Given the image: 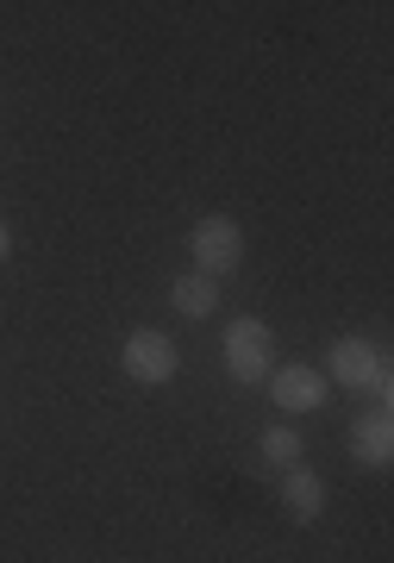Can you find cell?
I'll list each match as a JSON object with an SVG mask.
<instances>
[{
	"label": "cell",
	"instance_id": "obj_1",
	"mask_svg": "<svg viewBox=\"0 0 394 563\" xmlns=\"http://www.w3.org/2000/svg\"><path fill=\"white\" fill-rule=\"evenodd\" d=\"M226 369H232L238 383H263V376L276 369V339H270V325H256V320L226 325Z\"/></svg>",
	"mask_w": 394,
	"mask_h": 563
},
{
	"label": "cell",
	"instance_id": "obj_2",
	"mask_svg": "<svg viewBox=\"0 0 394 563\" xmlns=\"http://www.w3.org/2000/svg\"><path fill=\"white\" fill-rule=\"evenodd\" d=\"M188 251H195L200 276H226V269H238V257H244V232H238V220H226V213H207V220L195 225Z\"/></svg>",
	"mask_w": 394,
	"mask_h": 563
},
{
	"label": "cell",
	"instance_id": "obj_3",
	"mask_svg": "<svg viewBox=\"0 0 394 563\" xmlns=\"http://www.w3.org/2000/svg\"><path fill=\"white\" fill-rule=\"evenodd\" d=\"M125 376H132V383H169V376H176V344L163 339V332H132V339H125Z\"/></svg>",
	"mask_w": 394,
	"mask_h": 563
},
{
	"label": "cell",
	"instance_id": "obj_4",
	"mask_svg": "<svg viewBox=\"0 0 394 563\" xmlns=\"http://www.w3.org/2000/svg\"><path fill=\"white\" fill-rule=\"evenodd\" d=\"M326 376L319 369H307V363H295V369H270V395H276L282 413H314L319 401H326Z\"/></svg>",
	"mask_w": 394,
	"mask_h": 563
},
{
	"label": "cell",
	"instance_id": "obj_5",
	"mask_svg": "<svg viewBox=\"0 0 394 563\" xmlns=\"http://www.w3.org/2000/svg\"><path fill=\"white\" fill-rule=\"evenodd\" d=\"M326 363H332L326 383H344V388H370L375 376H382V351L363 344V339H338L332 351H326Z\"/></svg>",
	"mask_w": 394,
	"mask_h": 563
},
{
	"label": "cell",
	"instance_id": "obj_6",
	"mask_svg": "<svg viewBox=\"0 0 394 563\" xmlns=\"http://www.w3.org/2000/svg\"><path fill=\"white\" fill-rule=\"evenodd\" d=\"M282 507H288L295 520H319V514H326V483H319L314 470H288V476H282Z\"/></svg>",
	"mask_w": 394,
	"mask_h": 563
},
{
	"label": "cell",
	"instance_id": "obj_7",
	"mask_svg": "<svg viewBox=\"0 0 394 563\" xmlns=\"http://www.w3.org/2000/svg\"><path fill=\"white\" fill-rule=\"evenodd\" d=\"M351 451H357V463H370V470H382V463L394 457V426H388V413H370V420L351 432Z\"/></svg>",
	"mask_w": 394,
	"mask_h": 563
},
{
	"label": "cell",
	"instance_id": "obj_8",
	"mask_svg": "<svg viewBox=\"0 0 394 563\" xmlns=\"http://www.w3.org/2000/svg\"><path fill=\"white\" fill-rule=\"evenodd\" d=\"M169 301H176V313H188V320H207V313H219V282L214 276H182L176 288H169Z\"/></svg>",
	"mask_w": 394,
	"mask_h": 563
},
{
	"label": "cell",
	"instance_id": "obj_9",
	"mask_svg": "<svg viewBox=\"0 0 394 563\" xmlns=\"http://www.w3.org/2000/svg\"><path fill=\"white\" fill-rule=\"evenodd\" d=\"M263 463L295 470V463H300V432H295V426H270V432H263Z\"/></svg>",
	"mask_w": 394,
	"mask_h": 563
},
{
	"label": "cell",
	"instance_id": "obj_10",
	"mask_svg": "<svg viewBox=\"0 0 394 563\" xmlns=\"http://www.w3.org/2000/svg\"><path fill=\"white\" fill-rule=\"evenodd\" d=\"M0 257H7V225H0Z\"/></svg>",
	"mask_w": 394,
	"mask_h": 563
}]
</instances>
